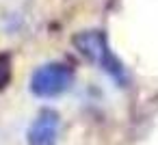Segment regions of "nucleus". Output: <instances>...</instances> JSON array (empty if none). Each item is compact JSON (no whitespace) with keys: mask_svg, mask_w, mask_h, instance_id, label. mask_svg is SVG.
<instances>
[{"mask_svg":"<svg viewBox=\"0 0 158 145\" xmlns=\"http://www.w3.org/2000/svg\"><path fill=\"white\" fill-rule=\"evenodd\" d=\"M59 126H61V117L56 110H52V108L39 110L26 132L28 145H56Z\"/></svg>","mask_w":158,"mask_h":145,"instance_id":"nucleus-3","label":"nucleus"},{"mask_svg":"<svg viewBox=\"0 0 158 145\" xmlns=\"http://www.w3.org/2000/svg\"><path fill=\"white\" fill-rule=\"evenodd\" d=\"M74 46L80 50L82 56H87L91 63H95L100 69H104L117 85L128 82L126 67L113 54V50L108 48V41H106L104 33H100V31H82V33H78L74 37Z\"/></svg>","mask_w":158,"mask_h":145,"instance_id":"nucleus-1","label":"nucleus"},{"mask_svg":"<svg viewBox=\"0 0 158 145\" xmlns=\"http://www.w3.org/2000/svg\"><path fill=\"white\" fill-rule=\"evenodd\" d=\"M74 82V69L65 63H46L39 65L28 80V89L35 97L52 100L63 95Z\"/></svg>","mask_w":158,"mask_h":145,"instance_id":"nucleus-2","label":"nucleus"},{"mask_svg":"<svg viewBox=\"0 0 158 145\" xmlns=\"http://www.w3.org/2000/svg\"><path fill=\"white\" fill-rule=\"evenodd\" d=\"M11 56L0 52V91L11 82Z\"/></svg>","mask_w":158,"mask_h":145,"instance_id":"nucleus-4","label":"nucleus"}]
</instances>
